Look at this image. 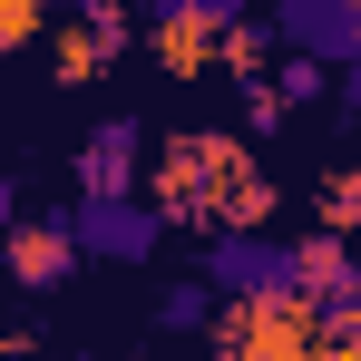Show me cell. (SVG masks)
Segmentation results:
<instances>
[{
    "label": "cell",
    "mask_w": 361,
    "mask_h": 361,
    "mask_svg": "<svg viewBox=\"0 0 361 361\" xmlns=\"http://www.w3.org/2000/svg\"><path fill=\"white\" fill-rule=\"evenodd\" d=\"M78 264H88V244H78V225H68V205L10 225V283H20V293H59Z\"/></svg>",
    "instance_id": "8992f818"
},
{
    "label": "cell",
    "mask_w": 361,
    "mask_h": 361,
    "mask_svg": "<svg viewBox=\"0 0 361 361\" xmlns=\"http://www.w3.org/2000/svg\"><path fill=\"white\" fill-rule=\"evenodd\" d=\"M264 215H274V185L244 176V185H235V205H225V225H264Z\"/></svg>",
    "instance_id": "2e32d148"
},
{
    "label": "cell",
    "mask_w": 361,
    "mask_h": 361,
    "mask_svg": "<svg viewBox=\"0 0 361 361\" xmlns=\"http://www.w3.org/2000/svg\"><path fill=\"white\" fill-rule=\"evenodd\" d=\"M205 283L225 302H312V283H302V244L264 235V225H215V244H205Z\"/></svg>",
    "instance_id": "6da1fadb"
},
{
    "label": "cell",
    "mask_w": 361,
    "mask_h": 361,
    "mask_svg": "<svg viewBox=\"0 0 361 361\" xmlns=\"http://www.w3.org/2000/svg\"><path fill=\"white\" fill-rule=\"evenodd\" d=\"M244 176H254V157H244L235 137H176L157 157V205L176 225H225V205H235Z\"/></svg>",
    "instance_id": "7a4b0ae2"
},
{
    "label": "cell",
    "mask_w": 361,
    "mask_h": 361,
    "mask_svg": "<svg viewBox=\"0 0 361 361\" xmlns=\"http://www.w3.org/2000/svg\"><path fill=\"white\" fill-rule=\"evenodd\" d=\"M274 88H283V108H322L332 68H322V59H302V49H283V78H274Z\"/></svg>",
    "instance_id": "7c38bea8"
},
{
    "label": "cell",
    "mask_w": 361,
    "mask_h": 361,
    "mask_svg": "<svg viewBox=\"0 0 361 361\" xmlns=\"http://www.w3.org/2000/svg\"><path fill=\"white\" fill-rule=\"evenodd\" d=\"M137 176H147V127L108 118L78 147V195H137Z\"/></svg>",
    "instance_id": "52a82bcc"
},
{
    "label": "cell",
    "mask_w": 361,
    "mask_h": 361,
    "mask_svg": "<svg viewBox=\"0 0 361 361\" xmlns=\"http://www.w3.org/2000/svg\"><path fill=\"white\" fill-rule=\"evenodd\" d=\"M254 0H147V20H205V30H235Z\"/></svg>",
    "instance_id": "4fadbf2b"
},
{
    "label": "cell",
    "mask_w": 361,
    "mask_h": 361,
    "mask_svg": "<svg viewBox=\"0 0 361 361\" xmlns=\"http://www.w3.org/2000/svg\"><path fill=\"white\" fill-rule=\"evenodd\" d=\"M49 10H59V0H0V39H10V49H30Z\"/></svg>",
    "instance_id": "9a60e30c"
},
{
    "label": "cell",
    "mask_w": 361,
    "mask_h": 361,
    "mask_svg": "<svg viewBox=\"0 0 361 361\" xmlns=\"http://www.w3.org/2000/svg\"><path fill=\"white\" fill-rule=\"evenodd\" d=\"M322 225H332V235H352V225H361V176H352V166L322 176Z\"/></svg>",
    "instance_id": "5bb4252c"
},
{
    "label": "cell",
    "mask_w": 361,
    "mask_h": 361,
    "mask_svg": "<svg viewBox=\"0 0 361 361\" xmlns=\"http://www.w3.org/2000/svg\"><path fill=\"white\" fill-rule=\"evenodd\" d=\"M157 322H166V332H205V322H225V293H215L205 274H195V283H166Z\"/></svg>",
    "instance_id": "8fae6325"
},
{
    "label": "cell",
    "mask_w": 361,
    "mask_h": 361,
    "mask_svg": "<svg viewBox=\"0 0 361 361\" xmlns=\"http://www.w3.org/2000/svg\"><path fill=\"white\" fill-rule=\"evenodd\" d=\"M274 39L322 68H361V0H274Z\"/></svg>",
    "instance_id": "5b68a950"
},
{
    "label": "cell",
    "mask_w": 361,
    "mask_h": 361,
    "mask_svg": "<svg viewBox=\"0 0 361 361\" xmlns=\"http://www.w3.org/2000/svg\"><path fill=\"white\" fill-rule=\"evenodd\" d=\"M147 49L176 68V78H195V68L225 59V30H205V20H147Z\"/></svg>",
    "instance_id": "ba28073f"
},
{
    "label": "cell",
    "mask_w": 361,
    "mask_h": 361,
    "mask_svg": "<svg viewBox=\"0 0 361 361\" xmlns=\"http://www.w3.org/2000/svg\"><path fill=\"white\" fill-rule=\"evenodd\" d=\"M68 225H78V244H88V264H147L176 215L147 205V195H68Z\"/></svg>",
    "instance_id": "277c9868"
},
{
    "label": "cell",
    "mask_w": 361,
    "mask_h": 361,
    "mask_svg": "<svg viewBox=\"0 0 361 361\" xmlns=\"http://www.w3.org/2000/svg\"><path fill=\"white\" fill-rule=\"evenodd\" d=\"M108 49H118V10H108V20H68V30H59V78H68V88L98 78Z\"/></svg>",
    "instance_id": "30bf717a"
},
{
    "label": "cell",
    "mask_w": 361,
    "mask_h": 361,
    "mask_svg": "<svg viewBox=\"0 0 361 361\" xmlns=\"http://www.w3.org/2000/svg\"><path fill=\"white\" fill-rule=\"evenodd\" d=\"M332 361H361V342H352V352H332Z\"/></svg>",
    "instance_id": "d6986e66"
},
{
    "label": "cell",
    "mask_w": 361,
    "mask_h": 361,
    "mask_svg": "<svg viewBox=\"0 0 361 361\" xmlns=\"http://www.w3.org/2000/svg\"><path fill=\"white\" fill-rule=\"evenodd\" d=\"M254 49H264V30H254V20H235V30H225V68H235V78H254V68H264Z\"/></svg>",
    "instance_id": "e0dca14e"
},
{
    "label": "cell",
    "mask_w": 361,
    "mask_h": 361,
    "mask_svg": "<svg viewBox=\"0 0 361 361\" xmlns=\"http://www.w3.org/2000/svg\"><path fill=\"white\" fill-rule=\"evenodd\" d=\"M215 342L225 361H322V302H235Z\"/></svg>",
    "instance_id": "3957f363"
},
{
    "label": "cell",
    "mask_w": 361,
    "mask_h": 361,
    "mask_svg": "<svg viewBox=\"0 0 361 361\" xmlns=\"http://www.w3.org/2000/svg\"><path fill=\"white\" fill-rule=\"evenodd\" d=\"M302 283H312V302H352L361 293V264H352V244L332 235V225L302 235Z\"/></svg>",
    "instance_id": "9c48e42d"
},
{
    "label": "cell",
    "mask_w": 361,
    "mask_h": 361,
    "mask_svg": "<svg viewBox=\"0 0 361 361\" xmlns=\"http://www.w3.org/2000/svg\"><path fill=\"white\" fill-rule=\"evenodd\" d=\"M68 20H108V10H127V0H59Z\"/></svg>",
    "instance_id": "ac0fdd59"
}]
</instances>
